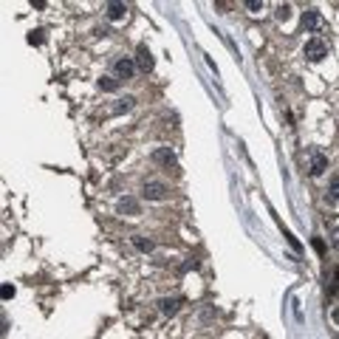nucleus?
Returning <instances> with one entry per match:
<instances>
[{"label": "nucleus", "mask_w": 339, "mask_h": 339, "mask_svg": "<svg viewBox=\"0 0 339 339\" xmlns=\"http://www.w3.org/2000/svg\"><path fill=\"white\" fill-rule=\"evenodd\" d=\"M325 57H328V45L322 40L314 37V40L305 42V60L308 62H320V60H325Z\"/></svg>", "instance_id": "nucleus-2"}, {"label": "nucleus", "mask_w": 339, "mask_h": 339, "mask_svg": "<svg viewBox=\"0 0 339 339\" xmlns=\"http://www.w3.org/2000/svg\"><path fill=\"white\" fill-rule=\"evenodd\" d=\"M127 14L125 3H108V20H122Z\"/></svg>", "instance_id": "nucleus-9"}, {"label": "nucleus", "mask_w": 339, "mask_h": 339, "mask_svg": "<svg viewBox=\"0 0 339 339\" xmlns=\"http://www.w3.org/2000/svg\"><path fill=\"white\" fill-rule=\"evenodd\" d=\"M133 102H136L133 96H125V99H119V105L113 108V113H125V110H130V108H133Z\"/></svg>", "instance_id": "nucleus-12"}, {"label": "nucleus", "mask_w": 339, "mask_h": 339, "mask_svg": "<svg viewBox=\"0 0 339 339\" xmlns=\"http://www.w3.org/2000/svg\"><path fill=\"white\" fill-rule=\"evenodd\" d=\"M167 192H170L167 184H161V181H144V187H141V195L147 201H164Z\"/></svg>", "instance_id": "nucleus-3"}, {"label": "nucleus", "mask_w": 339, "mask_h": 339, "mask_svg": "<svg viewBox=\"0 0 339 339\" xmlns=\"http://www.w3.org/2000/svg\"><path fill=\"white\" fill-rule=\"evenodd\" d=\"M328 201H339V176H333L328 184Z\"/></svg>", "instance_id": "nucleus-11"}, {"label": "nucleus", "mask_w": 339, "mask_h": 339, "mask_svg": "<svg viewBox=\"0 0 339 339\" xmlns=\"http://www.w3.org/2000/svg\"><path fill=\"white\" fill-rule=\"evenodd\" d=\"M153 161L161 164V167H173V164H176V156H173L170 147H156V150H153Z\"/></svg>", "instance_id": "nucleus-8"}, {"label": "nucleus", "mask_w": 339, "mask_h": 339, "mask_svg": "<svg viewBox=\"0 0 339 339\" xmlns=\"http://www.w3.org/2000/svg\"><path fill=\"white\" fill-rule=\"evenodd\" d=\"M305 170H308L311 178H320L328 170V156L320 150V147H311V150L305 153Z\"/></svg>", "instance_id": "nucleus-1"}, {"label": "nucleus", "mask_w": 339, "mask_h": 339, "mask_svg": "<svg viewBox=\"0 0 339 339\" xmlns=\"http://www.w3.org/2000/svg\"><path fill=\"white\" fill-rule=\"evenodd\" d=\"M331 243L339 249V229H333V232H331Z\"/></svg>", "instance_id": "nucleus-20"}, {"label": "nucleus", "mask_w": 339, "mask_h": 339, "mask_svg": "<svg viewBox=\"0 0 339 339\" xmlns=\"http://www.w3.org/2000/svg\"><path fill=\"white\" fill-rule=\"evenodd\" d=\"M322 26L325 23H322V14L317 12V9H308V12L303 14V29L305 31H320Z\"/></svg>", "instance_id": "nucleus-6"}, {"label": "nucleus", "mask_w": 339, "mask_h": 339, "mask_svg": "<svg viewBox=\"0 0 339 339\" xmlns=\"http://www.w3.org/2000/svg\"><path fill=\"white\" fill-rule=\"evenodd\" d=\"M288 17H291V6H288V3L277 6V20H288Z\"/></svg>", "instance_id": "nucleus-15"}, {"label": "nucleus", "mask_w": 339, "mask_h": 339, "mask_svg": "<svg viewBox=\"0 0 339 339\" xmlns=\"http://www.w3.org/2000/svg\"><path fill=\"white\" fill-rule=\"evenodd\" d=\"M116 85H119V82H116L113 77H102V79H99V88H102V91H116Z\"/></svg>", "instance_id": "nucleus-13"}, {"label": "nucleus", "mask_w": 339, "mask_h": 339, "mask_svg": "<svg viewBox=\"0 0 339 339\" xmlns=\"http://www.w3.org/2000/svg\"><path fill=\"white\" fill-rule=\"evenodd\" d=\"M9 297H14V288H12V285H3V300H9Z\"/></svg>", "instance_id": "nucleus-18"}, {"label": "nucleus", "mask_w": 339, "mask_h": 339, "mask_svg": "<svg viewBox=\"0 0 339 339\" xmlns=\"http://www.w3.org/2000/svg\"><path fill=\"white\" fill-rule=\"evenodd\" d=\"M133 246H136V249H141V252H150L153 243H150V240H144L141 235H136V237H133Z\"/></svg>", "instance_id": "nucleus-14"}, {"label": "nucleus", "mask_w": 339, "mask_h": 339, "mask_svg": "<svg viewBox=\"0 0 339 339\" xmlns=\"http://www.w3.org/2000/svg\"><path fill=\"white\" fill-rule=\"evenodd\" d=\"M246 9H252V12H257V9H263V0H249Z\"/></svg>", "instance_id": "nucleus-17"}, {"label": "nucleus", "mask_w": 339, "mask_h": 339, "mask_svg": "<svg viewBox=\"0 0 339 339\" xmlns=\"http://www.w3.org/2000/svg\"><path fill=\"white\" fill-rule=\"evenodd\" d=\"M339 288V269L333 272V283H331V291H336Z\"/></svg>", "instance_id": "nucleus-19"}, {"label": "nucleus", "mask_w": 339, "mask_h": 339, "mask_svg": "<svg viewBox=\"0 0 339 339\" xmlns=\"http://www.w3.org/2000/svg\"><path fill=\"white\" fill-rule=\"evenodd\" d=\"M314 249H317V252H320V254H322V252H325V243H322V240H320V237H317V240H314Z\"/></svg>", "instance_id": "nucleus-21"}, {"label": "nucleus", "mask_w": 339, "mask_h": 339, "mask_svg": "<svg viewBox=\"0 0 339 339\" xmlns=\"http://www.w3.org/2000/svg\"><path fill=\"white\" fill-rule=\"evenodd\" d=\"M29 42H31V45H34V42L40 45V42H42V31H40V29H37V31H31V34H29Z\"/></svg>", "instance_id": "nucleus-16"}, {"label": "nucleus", "mask_w": 339, "mask_h": 339, "mask_svg": "<svg viewBox=\"0 0 339 339\" xmlns=\"http://www.w3.org/2000/svg\"><path fill=\"white\" fill-rule=\"evenodd\" d=\"M119 212H122V215H125V212H127V215H139V204H136L133 198H122L119 201Z\"/></svg>", "instance_id": "nucleus-10"}, {"label": "nucleus", "mask_w": 339, "mask_h": 339, "mask_svg": "<svg viewBox=\"0 0 339 339\" xmlns=\"http://www.w3.org/2000/svg\"><path fill=\"white\" fill-rule=\"evenodd\" d=\"M113 74H116V79H130L136 74V62L130 57H119L113 62Z\"/></svg>", "instance_id": "nucleus-4"}, {"label": "nucleus", "mask_w": 339, "mask_h": 339, "mask_svg": "<svg viewBox=\"0 0 339 339\" xmlns=\"http://www.w3.org/2000/svg\"><path fill=\"white\" fill-rule=\"evenodd\" d=\"M153 65H156V60H153L150 49H147V45H139V51H136V68L144 71V74H150Z\"/></svg>", "instance_id": "nucleus-5"}, {"label": "nucleus", "mask_w": 339, "mask_h": 339, "mask_svg": "<svg viewBox=\"0 0 339 339\" xmlns=\"http://www.w3.org/2000/svg\"><path fill=\"white\" fill-rule=\"evenodd\" d=\"M178 308H181V300H178V297H164V300H158V311H161L164 317H176Z\"/></svg>", "instance_id": "nucleus-7"}]
</instances>
